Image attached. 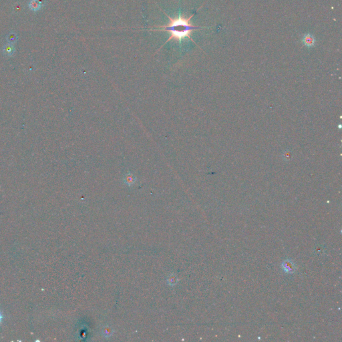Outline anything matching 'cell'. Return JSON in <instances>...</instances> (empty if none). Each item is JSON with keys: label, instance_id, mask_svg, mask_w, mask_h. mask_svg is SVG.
I'll use <instances>...</instances> for the list:
<instances>
[{"label": "cell", "instance_id": "6da1fadb", "mask_svg": "<svg viewBox=\"0 0 342 342\" xmlns=\"http://www.w3.org/2000/svg\"><path fill=\"white\" fill-rule=\"evenodd\" d=\"M168 18L170 20V22L167 25H164V26H153V27H147V28H152L154 29L156 28L158 30H161L163 31H166L169 32L171 34L170 37L168 38L166 43L168 41L171 40V39H176V40H178L180 42H181L182 39L188 38L190 40H193V39L190 37V33L193 30H198V29L201 28L200 26H195L190 23V19L192 18L193 16H190L188 18L182 17L181 15H179L176 18H172L169 16H168L166 13ZM194 42V41H193ZM165 43V44H166Z\"/></svg>", "mask_w": 342, "mask_h": 342}, {"label": "cell", "instance_id": "7a4b0ae2", "mask_svg": "<svg viewBox=\"0 0 342 342\" xmlns=\"http://www.w3.org/2000/svg\"><path fill=\"white\" fill-rule=\"evenodd\" d=\"M281 267L284 272L288 274H293L296 272L297 269V266L296 263L291 259H286L283 261L281 263Z\"/></svg>", "mask_w": 342, "mask_h": 342}, {"label": "cell", "instance_id": "3957f363", "mask_svg": "<svg viewBox=\"0 0 342 342\" xmlns=\"http://www.w3.org/2000/svg\"><path fill=\"white\" fill-rule=\"evenodd\" d=\"M114 333V329L110 325H105L102 327V331H101V333L102 335V336L105 338H110L112 336V335Z\"/></svg>", "mask_w": 342, "mask_h": 342}, {"label": "cell", "instance_id": "277c9868", "mask_svg": "<svg viewBox=\"0 0 342 342\" xmlns=\"http://www.w3.org/2000/svg\"><path fill=\"white\" fill-rule=\"evenodd\" d=\"M178 281V279L175 273H172V274L169 275L168 278H167V283L168 285L170 286H175L177 284Z\"/></svg>", "mask_w": 342, "mask_h": 342}, {"label": "cell", "instance_id": "5b68a950", "mask_svg": "<svg viewBox=\"0 0 342 342\" xmlns=\"http://www.w3.org/2000/svg\"><path fill=\"white\" fill-rule=\"evenodd\" d=\"M303 41L304 44L307 46H311L315 44V39L314 36H312L311 34L305 35L303 38Z\"/></svg>", "mask_w": 342, "mask_h": 342}, {"label": "cell", "instance_id": "8992f818", "mask_svg": "<svg viewBox=\"0 0 342 342\" xmlns=\"http://www.w3.org/2000/svg\"><path fill=\"white\" fill-rule=\"evenodd\" d=\"M42 6L39 3L38 0H31L30 3H29V7H30V8L31 10L34 11V12L38 11L42 8Z\"/></svg>", "mask_w": 342, "mask_h": 342}, {"label": "cell", "instance_id": "52a82bcc", "mask_svg": "<svg viewBox=\"0 0 342 342\" xmlns=\"http://www.w3.org/2000/svg\"><path fill=\"white\" fill-rule=\"evenodd\" d=\"M14 47L12 44H7L6 46H4V48H3V52L7 56H12L13 53L14 52Z\"/></svg>", "mask_w": 342, "mask_h": 342}, {"label": "cell", "instance_id": "ba28073f", "mask_svg": "<svg viewBox=\"0 0 342 342\" xmlns=\"http://www.w3.org/2000/svg\"><path fill=\"white\" fill-rule=\"evenodd\" d=\"M7 39H8V42L9 43V44H14V43H16L17 42V36L16 34L14 33H10L9 34V35L7 36Z\"/></svg>", "mask_w": 342, "mask_h": 342}, {"label": "cell", "instance_id": "9c48e42d", "mask_svg": "<svg viewBox=\"0 0 342 342\" xmlns=\"http://www.w3.org/2000/svg\"><path fill=\"white\" fill-rule=\"evenodd\" d=\"M126 182H127V184H128L129 185H132V184H133V183H134V179L133 178L132 176H128L127 179H126Z\"/></svg>", "mask_w": 342, "mask_h": 342}, {"label": "cell", "instance_id": "30bf717a", "mask_svg": "<svg viewBox=\"0 0 342 342\" xmlns=\"http://www.w3.org/2000/svg\"><path fill=\"white\" fill-rule=\"evenodd\" d=\"M2 319V314H1V313H0V322H1Z\"/></svg>", "mask_w": 342, "mask_h": 342}]
</instances>
